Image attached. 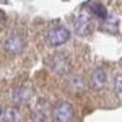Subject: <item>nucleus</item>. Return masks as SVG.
I'll return each instance as SVG.
<instances>
[{
    "label": "nucleus",
    "instance_id": "obj_1",
    "mask_svg": "<svg viewBox=\"0 0 122 122\" xmlns=\"http://www.w3.org/2000/svg\"><path fill=\"white\" fill-rule=\"evenodd\" d=\"M68 39H70V33L64 26H56V28H52L47 33V44L52 47L62 46V44H65Z\"/></svg>",
    "mask_w": 122,
    "mask_h": 122
},
{
    "label": "nucleus",
    "instance_id": "obj_2",
    "mask_svg": "<svg viewBox=\"0 0 122 122\" xmlns=\"http://www.w3.org/2000/svg\"><path fill=\"white\" fill-rule=\"evenodd\" d=\"M73 29L76 34L86 36L91 33V16L86 13H78L73 20Z\"/></svg>",
    "mask_w": 122,
    "mask_h": 122
},
{
    "label": "nucleus",
    "instance_id": "obj_3",
    "mask_svg": "<svg viewBox=\"0 0 122 122\" xmlns=\"http://www.w3.org/2000/svg\"><path fill=\"white\" fill-rule=\"evenodd\" d=\"M72 117H73V107L70 103L62 101L54 107V119L57 122H68Z\"/></svg>",
    "mask_w": 122,
    "mask_h": 122
},
{
    "label": "nucleus",
    "instance_id": "obj_4",
    "mask_svg": "<svg viewBox=\"0 0 122 122\" xmlns=\"http://www.w3.org/2000/svg\"><path fill=\"white\" fill-rule=\"evenodd\" d=\"M5 49L8 51L10 54H20L25 49V39L21 38L20 34L13 33V34H10L8 38L5 39Z\"/></svg>",
    "mask_w": 122,
    "mask_h": 122
},
{
    "label": "nucleus",
    "instance_id": "obj_5",
    "mask_svg": "<svg viewBox=\"0 0 122 122\" xmlns=\"http://www.w3.org/2000/svg\"><path fill=\"white\" fill-rule=\"evenodd\" d=\"M31 96H33V90L29 88L28 85H20L18 88L15 90V93H13V98H15V101L18 104L28 103Z\"/></svg>",
    "mask_w": 122,
    "mask_h": 122
},
{
    "label": "nucleus",
    "instance_id": "obj_6",
    "mask_svg": "<svg viewBox=\"0 0 122 122\" xmlns=\"http://www.w3.org/2000/svg\"><path fill=\"white\" fill-rule=\"evenodd\" d=\"M51 67H52V70L57 72V73H65V72H68V68H70V64H68L67 57L54 56L52 60H51Z\"/></svg>",
    "mask_w": 122,
    "mask_h": 122
},
{
    "label": "nucleus",
    "instance_id": "obj_7",
    "mask_svg": "<svg viewBox=\"0 0 122 122\" xmlns=\"http://www.w3.org/2000/svg\"><path fill=\"white\" fill-rule=\"evenodd\" d=\"M91 83H93V86H96V88H103L104 85L107 83V75H106V72L101 70V68L94 70L93 75H91Z\"/></svg>",
    "mask_w": 122,
    "mask_h": 122
},
{
    "label": "nucleus",
    "instance_id": "obj_8",
    "mask_svg": "<svg viewBox=\"0 0 122 122\" xmlns=\"http://www.w3.org/2000/svg\"><path fill=\"white\" fill-rule=\"evenodd\" d=\"M88 7H90V11L96 15L98 18L101 20H106L107 18V11H106V7H104L103 3H98V2H90L88 3Z\"/></svg>",
    "mask_w": 122,
    "mask_h": 122
},
{
    "label": "nucleus",
    "instance_id": "obj_9",
    "mask_svg": "<svg viewBox=\"0 0 122 122\" xmlns=\"http://www.w3.org/2000/svg\"><path fill=\"white\" fill-rule=\"evenodd\" d=\"M3 122H25V119L20 116L15 107H8L3 111Z\"/></svg>",
    "mask_w": 122,
    "mask_h": 122
},
{
    "label": "nucleus",
    "instance_id": "obj_10",
    "mask_svg": "<svg viewBox=\"0 0 122 122\" xmlns=\"http://www.w3.org/2000/svg\"><path fill=\"white\" fill-rule=\"evenodd\" d=\"M114 88H116L117 93L122 94V72H121V73H117L116 78H114Z\"/></svg>",
    "mask_w": 122,
    "mask_h": 122
},
{
    "label": "nucleus",
    "instance_id": "obj_11",
    "mask_svg": "<svg viewBox=\"0 0 122 122\" xmlns=\"http://www.w3.org/2000/svg\"><path fill=\"white\" fill-rule=\"evenodd\" d=\"M0 18H3V13L0 11ZM2 23H3V20H0V26H2Z\"/></svg>",
    "mask_w": 122,
    "mask_h": 122
},
{
    "label": "nucleus",
    "instance_id": "obj_12",
    "mask_svg": "<svg viewBox=\"0 0 122 122\" xmlns=\"http://www.w3.org/2000/svg\"><path fill=\"white\" fill-rule=\"evenodd\" d=\"M0 117H2V109H0Z\"/></svg>",
    "mask_w": 122,
    "mask_h": 122
}]
</instances>
